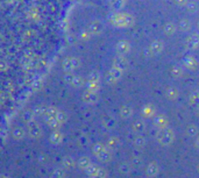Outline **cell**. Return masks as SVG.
<instances>
[{
  "label": "cell",
  "mask_w": 199,
  "mask_h": 178,
  "mask_svg": "<svg viewBox=\"0 0 199 178\" xmlns=\"http://www.w3.org/2000/svg\"><path fill=\"white\" fill-rule=\"evenodd\" d=\"M94 154L98 156V158H99L101 162H107V161L111 159V154H110V152L106 150V148H105L104 146H101V144H98V146L94 147Z\"/></svg>",
  "instance_id": "obj_1"
},
{
  "label": "cell",
  "mask_w": 199,
  "mask_h": 178,
  "mask_svg": "<svg viewBox=\"0 0 199 178\" xmlns=\"http://www.w3.org/2000/svg\"><path fill=\"white\" fill-rule=\"evenodd\" d=\"M198 171H199V165H198Z\"/></svg>",
  "instance_id": "obj_11"
},
{
  "label": "cell",
  "mask_w": 199,
  "mask_h": 178,
  "mask_svg": "<svg viewBox=\"0 0 199 178\" xmlns=\"http://www.w3.org/2000/svg\"><path fill=\"white\" fill-rule=\"evenodd\" d=\"M157 171H158V165H157L155 162L150 163L149 165H148V168H147V174H148V176H155V175L157 174Z\"/></svg>",
  "instance_id": "obj_3"
},
{
  "label": "cell",
  "mask_w": 199,
  "mask_h": 178,
  "mask_svg": "<svg viewBox=\"0 0 199 178\" xmlns=\"http://www.w3.org/2000/svg\"><path fill=\"white\" fill-rule=\"evenodd\" d=\"M92 178H106V171L104 169H100L92 176Z\"/></svg>",
  "instance_id": "obj_5"
},
{
  "label": "cell",
  "mask_w": 199,
  "mask_h": 178,
  "mask_svg": "<svg viewBox=\"0 0 199 178\" xmlns=\"http://www.w3.org/2000/svg\"><path fill=\"white\" fill-rule=\"evenodd\" d=\"M197 143H198V147H199V139H198V141H197Z\"/></svg>",
  "instance_id": "obj_10"
},
{
  "label": "cell",
  "mask_w": 199,
  "mask_h": 178,
  "mask_svg": "<svg viewBox=\"0 0 199 178\" xmlns=\"http://www.w3.org/2000/svg\"><path fill=\"white\" fill-rule=\"evenodd\" d=\"M145 129V124H142V122H136V125H135V130L137 132V133H141L142 130Z\"/></svg>",
  "instance_id": "obj_6"
},
{
  "label": "cell",
  "mask_w": 199,
  "mask_h": 178,
  "mask_svg": "<svg viewBox=\"0 0 199 178\" xmlns=\"http://www.w3.org/2000/svg\"><path fill=\"white\" fill-rule=\"evenodd\" d=\"M63 176H64L63 171H62V170H57V171L54 174V176H52V177L54 178H62Z\"/></svg>",
  "instance_id": "obj_7"
},
{
  "label": "cell",
  "mask_w": 199,
  "mask_h": 178,
  "mask_svg": "<svg viewBox=\"0 0 199 178\" xmlns=\"http://www.w3.org/2000/svg\"><path fill=\"white\" fill-rule=\"evenodd\" d=\"M173 132L171 130H169V129H165V130H162L160 134H158V136H157V140H158V142L161 143V144H169V143H171V141H173Z\"/></svg>",
  "instance_id": "obj_2"
},
{
  "label": "cell",
  "mask_w": 199,
  "mask_h": 178,
  "mask_svg": "<svg viewBox=\"0 0 199 178\" xmlns=\"http://www.w3.org/2000/svg\"><path fill=\"white\" fill-rule=\"evenodd\" d=\"M136 142H137L136 144H139V146H142V144H145V140H141V139H140V140H136Z\"/></svg>",
  "instance_id": "obj_9"
},
{
  "label": "cell",
  "mask_w": 199,
  "mask_h": 178,
  "mask_svg": "<svg viewBox=\"0 0 199 178\" xmlns=\"http://www.w3.org/2000/svg\"><path fill=\"white\" fill-rule=\"evenodd\" d=\"M64 164H65L67 167H71V165L74 164V162H72L70 158H67V159H65V162H64Z\"/></svg>",
  "instance_id": "obj_8"
},
{
  "label": "cell",
  "mask_w": 199,
  "mask_h": 178,
  "mask_svg": "<svg viewBox=\"0 0 199 178\" xmlns=\"http://www.w3.org/2000/svg\"><path fill=\"white\" fill-rule=\"evenodd\" d=\"M90 164H91V162H90V159H89L87 157H83V158H80V161H79V165H80V168H83V169H86Z\"/></svg>",
  "instance_id": "obj_4"
}]
</instances>
